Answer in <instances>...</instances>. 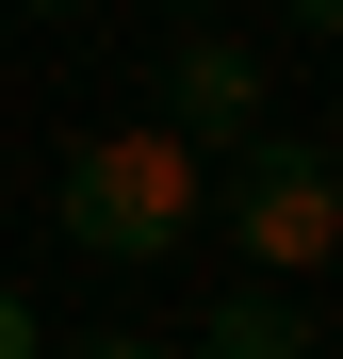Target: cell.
Segmentation results:
<instances>
[{
  "instance_id": "3",
  "label": "cell",
  "mask_w": 343,
  "mask_h": 359,
  "mask_svg": "<svg viewBox=\"0 0 343 359\" xmlns=\"http://www.w3.org/2000/svg\"><path fill=\"white\" fill-rule=\"evenodd\" d=\"M163 131L180 147H246L262 131V66L229 49V17H180V49H163Z\"/></svg>"
},
{
  "instance_id": "5",
  "label": "cell",
  "mask_w": 343,
  "mask_h": 359,
  "mask_svg": "<svg viewBox=\"0 0 343 359\" xmlns=\"http://www.w3.org/2000/svg\"><path fill=\"white\" fill-rule=\"evenodd\" d=\"M82 359H196V343H147V327H114V343H82Z\"/></svg>"
},
{
  "instance_id": "10",
  "label": "cell",
  "mask_w": 343,
  "mask_h": 359,
  "mask_svg": "<svg viewBox=\"0 0 343 359\" xmlns=\"http://www.w3.org/2000/svg\"><path fill=\"white\" fill-rule=\"evenodd\" d=\"M327 163H343V114H327Z\"/></svg>"
},
{
  "instance_id": "11",
  "label": "cell",
  "mask_w": 343,
  "mask_h": 359,
  "mask_svg": "<svg viewBox=\"0 0 343 359\" xmlns=\"http://www.w3.org/2000/svg\"><path fill=\"white\" fill-rule=\"evenodd\" d=\"M327 359H343V343H327Z\"/></svg>"
},
{
  "instance_id": "6",
  "label": "cell",
  "mask_w": 343,
  "mask_h": 359,
  "mask_svg": "<svg viewBox=\"0 0 343 359\" xmlns=\"http://www.w3.org/2000/svg\"><path fill=\"white\" fill-rule=\"evenodd\" d=\"M0 359H33V294H0Z\"/></svg>"
},
{
  "instance_id": "8",
  "label": "cell",
  "mask_w": 343,
  "mask_h": 359,
  "mask_svg": "<svg viewBox=\"0 0 343 359\" xmlns=\"http://www.w3.org/2000/svg\"><path fill=\"white\" fill-rule=\"evenodd\" d=\"M17 17H98V0H17Z\"/></svg>"
},
{
  "instance_id": "4",
  "label": "cell",
  "mask_w": 343,
  "mask_h": 359,
  "mask_svg": "<svg viewBox=\"0 0 343 359\" xmlns=\"http://www.w3.org/2000/svg\"><path fill=\"white\" fill-rule=\"evenodd\" d=\"M196 359H327V343H311L295 294H262V278H246V294H213V343H196Z\"/></svg>"
},
{
  "instance_id": "7",
  "label": "cell",
  "mask_w": 343,
  "mask_h": 359,
  "mask_svg": "<svg viewBox=\"0 0 343 359\" xmlns=\"http://www.w3.org/2000/svg\"><path fill=\"white\" fill-rule=\"evenodd\" d=\"M295 33H327V49H343V0H295Z\"/></svg>"
},
{
  "instance_id": "1",
  "label": "cell",
  "mask_w": 343,
  "mask_h": 359,
  "mask_svg": "<svg viewBox=\"0 0 343 359\" xmlns=\"http://www.w3.org/2000/svg\"><path fill=\"white\" fill-rule=\"evenodd\" d=\"M49 212H66V245H82V262H180V245H196V212H213V147H180L163 114H147V131H82Z\"/></svg>"
},
{
  "instance_id": "2",
  "label": "cell",
  "mask_w": 343,
  "mask_h": 359,
  "mask_svg": "<svg viewBox=\"0 0 343 359\" xmlns=\"http://www.w3.org/2000/svg\"><path fill=\"white\" fill-rule=\"evenodd\" d=\"M213 212H229V245H246L262 278H295V262L343 245V163L295 147V131H246V147H229V180H213Z\"/></svg>"
},
{
  "instance_id": "9",
  "label": "cell",
  "mask_w": 343,
  "mask_h": 359,
  "mask_svg": "<svg viewBox=\"0 0 343 359\" xmlns=\"http://www.w3.org/2000/svg\"><path fill=\"white\" fill-rule=\"evenodd\" d=\"M163 17H229V0H163Z\"/></svg>"
}]
</instances>
